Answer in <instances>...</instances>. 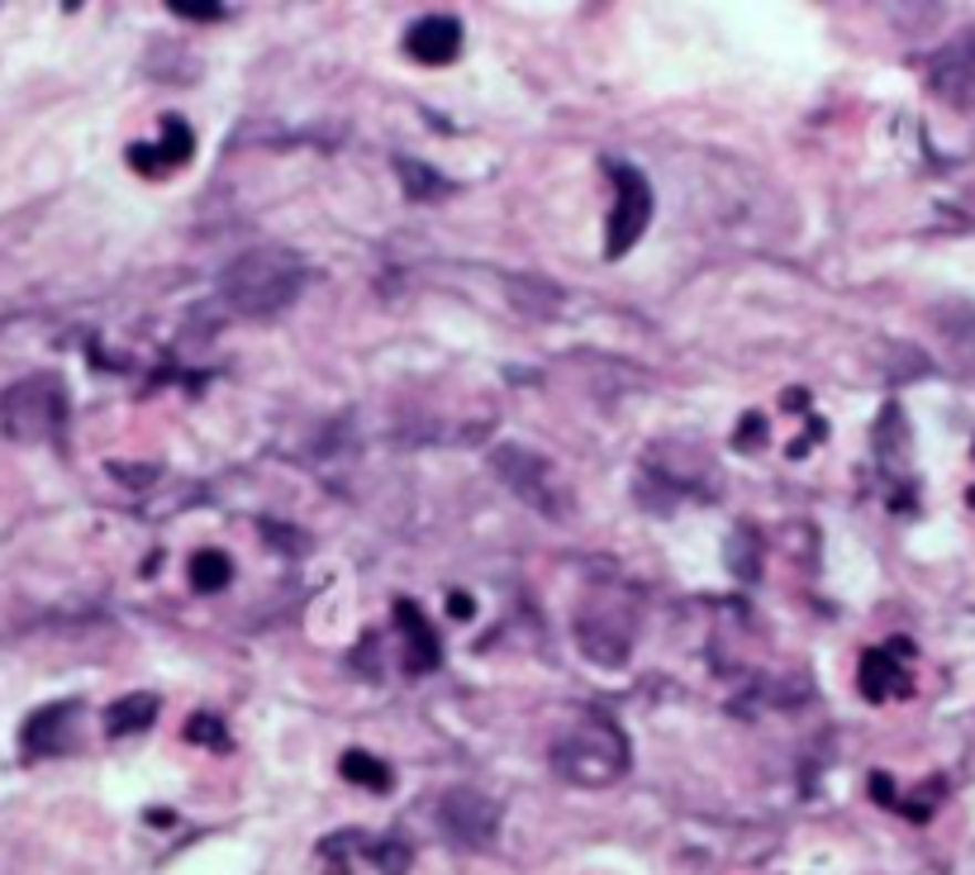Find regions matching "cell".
Here are the masks:
<instances>
[{
	"label": "cell",
	"instance_id": "7",
	"mask_svg": "<svg viewBox=\"0 0 975 875\" xmlns=\"http://www.w3.org/2000/svg\"><path fill=\"white\" fill-rule=\"evenodd\" d=\"M490 467L523 504L542 509V514H562V500H557V486H552V467L538 452H523L515 442H505V448L490 452Z\"/></svg>",
	"mask_w": 975,
	"mask_h": 875
},
{
	"label": "cell",
	"instance_id": "17",
	"mask_svg": "<svg viewBox=\"0 0 975 875\" xmlns=\"http://www.w3.org/2000/svg\"><path fill=\"white\" fill-rule=\"evenodd\" d=\"M395 171H400V181L409 186V196H419V200H438L443 190H447L443 177H434V171H428L424 163H409V157H400Z\"/></svg>",
	"mask_w": 975,
	"mask_h": 875
},
{
	"label": "cell",
	"instance_id": "21",
	"mask_svg": "<svg viewBox=\"0 0 975 875\" xmlns=\"http://www.w3.org/2000/svg\"><path fill=\"white\" fill-rule=\"evenodd\" d=\"M447 610H453L457 618H471V600L467 595H447Z\"/></svg>",
	"mask_w": 975,
	"mask_h": 875
},
{
	"label": "cell",
	"instance_id": "13",
	"mask_svg": "<svg viewBox=\"0 0 975 875\" xmlns=\"http://www.w3.org/2000/svg\"><path fill=\"white\" fill-rule=\"evenodd\" d=\"M72 719H76V705H48V709H39L34 719L24 723V733H20L24 752H34V757H53V752H62V747H68V728H72Z\"/></svg>",
	"mask_w": 975,
	"mask_h": 875
},
{
	"label": "cell",
	"instance_id": "3",
	"mask_svg": "<svg viewBox=\"0 0 975 875\" xmlns=\"http://www.w3.org/2000/svg\"><path fill=\"white\" fill-rule=\"evenodd\" d=\"M68 424V390L58 376H29L0 395V428L20 442H48Z\"/></svg>",
	"mask_w": 975,
	"mask_h": 875
},
{
	"label": "cell",
	"instance_id": "11",
	"mask_svg": "<svg viewBox=\"0 0 975 875\" xmlns=\"http://www.w3.org/2000/svg\"><path fill=\"white\" fill-rule=\"evenodd\" d=\"M929 82H933L937 95H947L952 105H966L975 95V43L966 39V43L942 48V53L933 58V67H929Z\"/></svg>",
	"mask_w": 975,
	"mask_h": 875
},
{
	"label": "cell",
	"instance_id": "4",
	"mask_svg": "<svg viewBox=\"0 0 975 875\" xmlns=\"http://www.w3.org/2000/svg\"><path fill=\"white\" fill-rule=\"evenodd\" d=\"M329 875H405L409 847L400 837H372V833H333L319 842Z\"/></svg>",
	"mask_w": 975,
	"mask_h": 875
},
{
	"label": "cell",
	"instance_id": "12",
	"mask_svg": "<svg viewBox=\"0 0 975 875\" xmlns=\"http://www.w3.org/2000/svg\"><path fill=\"white\" fill-rule=\"evenodd\" d=\"M395 624H400V633H405V671H414V676H424V671H434V666L443 662V652H438V638H434V628H428V618L419 614V604H409V600H400L395 604Z\"/></svg>",
	"mask_w": 975,
	"mask_h": 875
},
{
	"label": "cell",
	"instance_id": "5",
	"mask_svg": "<svg viewBox=\"0 0 975 875\" xmlns=\"http://www.w3.org/2000/svg\"><path fill=\"white\" fill-rule=\"evenodd\" d=\"M610 177H614V210H610V229H604V252L623 258L652 219V186L629 163H610Z\"/></svg>",
	"mask_w": 975,
	"mask_h": 875
},
{
	"label": "cell",
	"instance_id": "15",
	"mask_svg": "<svg viewBox=\"0 0 975 875\" xmlns=\"http://www.w3.org/2000/svg\"><path fill=\"white\" fill-rule=\"evenodd\" d=\"M339 771H343V781H353V785H362V790H376V794H386L391 785H395V775H391V767L381 757H372V752H343V761H339Z\"/></svg>",
	"mask_w": 975,
	"mask_h": 875
},
{
	"label": "cell",
	"instance_id": "9",
	"mask_svg": "<svg viewBox=\"0 0 975 875\" xmlns=\"http://www.w3.org/2000/svg\"><path fill=\"white\" fill-rule=\"evenodd\" d=\"M405 53L414 62H428V67H443V62H453L461 53V24L453 14H424V20L409 24Z\"/></svg>",
	"mask_w": 975,
	"mask_h": 875
},
{
	"label": "cell",
	"instance_id": "20",
	"mask_svg": "<svg viewBox=\"0 0 975 875\" xmlns=\"http://www.w3.org/2000/svg\"><path fill=\"white\" fill-rule=\"evenodd\" d=\"M761 442L766 438V424H761V415H747V424H743V434H738V448H747V442Z\"/></svg>",
	"mask_w": 975,
	"mask_h": 875
},
{
	"label": "cell",
	"instance_id": "6",
	"mask_svg": "<svg viewBox=\"0 0 975 875\" xmlns=\"http://www.w3.org/2000/svg\"><path fill=\"white\" fill-rule=\"evenodd\" d=\"M438 829L457 847H490L500 833V804L481 790H447L438 800Z\"/></svg>",
	"mask_w": 975,
	"mask_h": 875
},
{
	"label": "cell",
	"instance_id": "1",
	"mask_svg": "<svg viewBox=\"0 0 975 875\" xmlns=\"http://www.w3.org/2000/svg\"><path fill=\"white\" fill-rule=\"evenodd\" d=\"M300 291H305V262H300L291 248H277V243L234 258L229 272L219 281V295L229 300V310L243 314V320H271V314H281Z\"/></svg>",
	"mask_w": 975,
	"mask_h": 875
},
{
	"label": "cell",
	"instance_id": "19",
	"mask_svg": "<svg viewBox=\"0 0 975 875\" xmlns=\"http://www.w3.org/2000/svg\"><path fill=\"white\" fill-rule=\"evenodd\" d=\"M186 738H190V742H205V747H229V733H224V723L210 719V713H196V719L186 723Z\"/></svg>",
	"mask_w": 975,
	"mask_h": 875
},
{
	"label": "cell",
	"instance_id": "2",
	"mask_svg": "<svg viewBox=\"0 0 975 875\" xmlns=\"http://www.w3.org/2000/svg\"><path fill=\"white\" fill-rule=\"evenodd\" d=\"M552 767L581 790H604L629 771V742L610 719H577L552 742Z\"/></svg>",
	"mask_w": 975,
	"mask_h": 875
},
{
	"label": "cell",
	"instance_id": "10",
	"mask_svg": "<svg viewBox=\"0 0 975 875\" xmlns=\"http://www.w3.org/2000/svg\"><path fill=\"white\" fill-rule=\"evenodd\" d=\"M190 148H196V138H190L186 119L167 115V119H163V143H153V148H148V143H134V148H129V163H134L138 171H148V177H163V171L190 163Z\"/></svg>",
	"mask_w": 975,
	"mask_h": 875
},
{
	"label": "cell",
	"instance_id": "14",
	"mask_svg": "<svg viewBox=\"0 0 975 875\" xmlns=\"http://www.w3.org/2000/svg\"><path fill=\"white\" fill-rule=\"evenodd\" d=\"M157 719V699L153 695H124L115 705L105 709V733L110 738H124V733H143Z\"/></svg>",
	"mask_w": 975,
	"mask_h": 875
},
{
	"label": "cell",
	"instance_id": "16",
	"mask_svg": "<svg viewBox=\"0 0 975 875\" xmlns=\"http://www.w3.org/2000/svg\"><path fill=\"white\" fill-rule=\"evenodd\" d=\"M229 581H234V562H229L224 552L205 548V552L190 556V585H196L200 595H215V591H224Z\"/></svg>",
	"mask_w": 975,
	"mask_h": 875
},
{
	"label": "cell",
	"instance_id": "18",
	"mask_svg": "<svg viewBox=\"0 0 975 875\" xmlns=\"http://www.w3.org/2000/svg\"><path fill=\"white\" fill-rule=\"evenodd\" d=\"M942 329H947V338H952L956 353H962L966 367H975V310L942 314Z\"/></svg>",
	"mask_w": 975,
	"mask_h": 875
},
{
	"label": "cell",
	"instance_id": "8",
	"mask_svg": "<svg viewBox=\"0 0 975 875\" xmlns=\"http://www.w3.org/2000/svg\"><path fill=\"white\" fill-rule=\"evenodd\" d=\"M909 643H885V647H871L861 657V695L867 699H890V695H909Z\"/></svg>",
	"mask_w": 975,
	"mask_h": 875
}]
</instances>
